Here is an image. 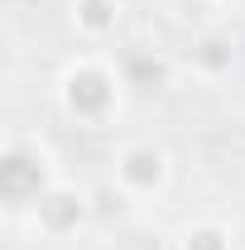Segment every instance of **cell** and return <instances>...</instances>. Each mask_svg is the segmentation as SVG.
I'll return each instance as SVG.
<instances>
[{
  "label": "cell",
  "instance_id": "1",
  "mask_svg": "<svg viewBox=\"0 0 245 250\" xmlns=\"http://www.w3.org/2000/svg\"><path fill=\"white\" fill-rule=\"evenodd\" d=\"M125 92H130V82H125L121 62H111L96 48L67 58L58 67V77H53L58 111L77 130H111L125 111Z\"/></svg>",
  "mask_w": 245,
  "mask_h": 250
},
{
  "label": "cell",
  "instance_id": "2",
  "mask_svg": "<svg viewBox=\"0 0 245 250\" xmlns=\"http://www.w3.org/2000/svg\"><path fill=\"white\" fill-rule=\"evenodd\" d=\"M58 183H62V168L39 135H10L5 140V154H0V202L15 217H29Z\"/></svg>",
  "mask_w": 245,
  "mask_h": 250
},
{
  "label": "cell",
  "instance_id": "3",
  "mask_svg": "<svg viewBox=\"0 0 245 250\" xmlns=\"http://www.w3.org/2000/svg\"><path fill=\"white\" fill-rule=\"evenodd\" d=\"M111 188L125 202H154L173 188V154L163 140L135 135L111 149Z\"/></svg>",
  "mask_w": 245,
  "mask_h": 250
},
{
  "label": "cell",
  "instance_id": "4",
  "mask_svg": "<svg viewBox=\"0 0 245 250\" xmlns=\"http://www.w3.org/2000/svg\"><path fill=\"white\" fill-rule=\"evenodd\" d=\"M29 221H34V231L48 236V241H72L77 231H87V221H92V202H87V192H82L77 183L62 178V183L29 212Z\"/></svg>",
  "mask_w": 245,
  "mask_h": 250
},
{
  "label": "cell",
  "instance_id": "5",
  "mask_svg": "<svg viewBox=\"0 0 245 250\" xmlns=\"http://www.w3.org/2000/svg\"><path fill=\"white\" fill-rule=\"evenodd\" d=\"M187 67H192L197 77H207V82L231 77V67H236V34L202 29L192 43H187Z\"/></svg>",
  "mask_w": 245,
  "mask_h": 250
},
{
  "label": "cell",
  "instance_id": "6",
  "mask_svg": "<svg viewBox=\"0 0 245 250\" xmlns=\"http://www.w3.org/2000/svg\"><path fill=\"white\" fill-rule=\"evenodd\" d=\"M121 15H125L121 0H72V10H67L72 34H77L87 48H101L111 34L121 29Z\"/></svg>",
  "mask_w": 245,
  "mask_h": 250
},
{
  "label": "cell",
  "instance_id": "7",
  "mask_svg": "<svg viewBox=\"0 0 245 250\" xmlns=\"http://www.w3.org/2000/svg\"><path fill=\"white\" fill-rule=\"evenodd\" d=\"M173 250H236V231L216 217H197L178 231Z\"/></svg>",
  "mask_w": 245,
  "mask_h": 250
},
{
  "label": "cell",
  "instance_id": "8",
  "mask_svg": "<svg viewBox=\"0 0 245 250\" xmlns=\"http://www.w3.org/2000/svg\"><path fill=\"white\" fill-rule=\"evenodd\" d=\"M207 5H216V10H226V5H241V0H207Z\"/></svg>",
  "mask_w": 245,
  "mask_h": 250
}]
</instances>
